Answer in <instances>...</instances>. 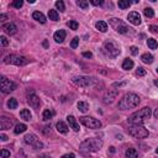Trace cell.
Masks as SVG:
<instances>
[{
    "mask_svg": "<svg viewBox=\"0 0 158 158\" xmlns=\"http://www.w3.org/2000/svg\"><path fill=\"white\" fill-rule=\"evenodd\" d=\"M6 19H7V15H5V14H1L0 15V22H4Z\"/></svg>",
    "mask_w": 158,
    "mask_h": 158,
    "instance_id": "47",
    "label": "cell"
},
{
    "mask_svg": "<svg viewBox=\"0 0 158 158\" xmlns=\"http://www.w3.org/2000/svg\"><path fill=\"white\" fill-rule=\"evenodd\" d=\"M67 121H68L69 127H70L73 131H75V132L79 131V123H78L77 118H75L73 115H68V116H67Z\"/></svg>",
    "mask_w": 158,
    "mask_h": 158,
    "instance_id": "15",
    "label": "cell"
},
{
    "mask_svg": "<svg viewBox=\"0 0 158 158\" xmlns=\"http://www.w3.org/2000/svg\"><path fill=\"white\" fill-rule=\"evenodd\" d=\"M151 114H152L151 107L146 106V107H143V109H141V110L133 112V114L128 117V122H130L131 125H142L147 118H149Z\"/></svg>",
    "mask_w": 158,
    "mask_h": 158,
    "instance_id": "3",
    "label": "cell"
},
{
    "mask_svg": "<svg viewBox=\"0 0 158 158\" xmlns=\"http://www.w3.org/2000/svg\"><path fill=\"white\" fill-rule=\"evenodd\" d=\"M110 25L118 32V33H128L130 32V27L125 23V22H122L120 19H111L110 20Z\"/></svg>",
    "mask_w": 158,
    "mask_h": 158,
    "instance_id": "8",
    "label": "cell"
},
{
    "mask_svg": "<svg viewBox=\"0 0 158 158\" xmlns=\"http://www.w3.org/2000/svg\"><path fill=\"white\" fill-rule=\"evenodd\" d=\"M53 115H54V112H53L51 109H46V110L43 111V114H42V118H43L44 121H48V120H51V118L53 117Z\"/></svg>",
    "mask_w": 158,
    "mask_h": 158,
    "instance_id": "25",
    "label": "cell"
},
{
    "mask_svg": "<svg viewBox=\"0 0 158 158\" xmlns=\"http://www.w3.org/2000/svg\"><path fill=\"white\" fill-rule=\"evenodd\" d=\"M130 49H131V53H132L133 56H137V54H138V48H137V47L132 46V47H131Z\"/></svg>",
    "mask_w": 158,
    "mask_h": 158,
    "instance_id": "43",
    "label": "cell"
},
{
    "mask_svg": "<svg viewBox=\"0 0 158 158\" xmlns=\"http://www.w3.org/2000/svg\"><path fill=\"white\" fill-rule=\"evenodd\" d=\"M154 85H156V86H158V79H156V80H154Z\"/></svg>",
    "mask_w": 158,
    "mask_h": 158,
    "instance_id": "52",
    "label": "cell"
},
{
    "mask_svg": "<svg viewBox=\"0 0 158 158\" xmlns=\"http://www.w3.org/2000/svg\"><path fill=\"white\" fill-rule=\"evenodd\" d=\"M65 31L64 30H58V31H56L54 32V35H53V38H54V41L57 42V43H62L64 40H65Z\"/></svg>",
    "mask_w": 158,
    "mask_h": 158,
    "instance_id": "17",
    "label": "cell"
},
{
    "mask_svg": "<svg viewBox=\"0 0 158 158\" xmlns=\"http://www.w3.org/2000/svg\"><path fill=\"white\" fill-rule=\"evenodd\" d=\"M104 48H105V51L109 53V56H111V57H116V56L120 54V49H118L112 42H110V41H106V42L104 43Z\"/></svg>",
    "mask_w": 158,
    "mask_h": 158,
    "instance_id": "12",
    "label": "cell"
},
{
    "mask_svg": "<svg viewBox=\"0 0 158 158\" xmlns=\"http://www.w3.org/2000/svg\"><path fill=\"white\" fill-rule=\"evenodd\" d=\"M102 146V141L101 138H98V137H93V138H88L85 141H83L80 144H79V149L81 152H98Z\"/></svg>",
    "mask_w": 158,
    "mask_h": 158,
    "instance_id": "2",
    "label": "cell"
},
{
    "mask_svg": "<svg viewBox=\"0 0 158 158\" xmlns=\"http://www.w3.org/2000/svg\"><path fill=\"white\" fill-rule=\"evenodd\" d=\"M90 4H93V5H95V6H98V5H102V4H104V1H98V0H91V1H90Z\"/></svg>",
    "mask_w": 158,
    "mask_h": 158,
    "instance_id": "44",
    "label": "cell"
},
{
    "mask_svg": "<svg viewBox=\"0 0 158 158\" xmlns=\"http://www.w3.org/2000/svg\"><path fill=\"white\" fill-rule=\"evenodd\" d=\"M95 27L96 30H99L100 32H106L107 31V23L105 21H98L95 23Z\"/></svg>",
    "mask_w": 158,
    "mask_h": 158,
    "instance_id": "22",
    "label": "cell"
},
{
    "mask_svg": "<svg viewBox=\"0 0 158 158\" xmlns=\"http://www.w3.org/2000/svg\"><path fill=\"white\" fill-rule=\"evenodd\" d=\"M77 5H78L79 7H81L83 10H86V9L89 7V2L85 1V0H78V1H77Z\"/></svg>",
    "mask_w": 158,
    "mask_h": 158,
    "instance_id": "33",
    "label": "cell"
},
{
    "mask_svg": "<svg viewBox=\"0 0 158 158\" xmlns=\"http://www.w3.org/2000/svg\"><path fill=\"white\" fill-rule=\"evenodd\" d=\"M83 56H84V57H86V58H91V56H93V54H91L90 52H84V53H83Z\"/></svg>",
    "mask_w": 158,
    "mask_h": 158,
    "instance_id": "48",
    "label": "cell"
},
{
    "mask_svg": "<svg viewBox=\"0 0 158 158\" xmlns=\"http://www.w3.org/2000/svg\"><path fill=\"white\" fill-rule=\"evenodd\" d=\"M156 153H157V154H158V147H157V149H156Z\"/></svg>",
    "mask_w": 158,
    "mask_h": 158,
    "instance_id": "53",
    "label": "cell"
},
{
    "mask_svg": "<svg viewBox=\"0 0 158 158\" xmlns=\"http://www.w3.org/2000/svg\"><path fill=\"white\" fill-rule=\"evenodd\" d=\"M7 157H10V151L2 148L1 149V158H7Z\"/></svg>",
    "mask_w": 158,
    "mask_h": 158,
    "instance_id": "40",
    "label": "cell"
},
{
    "mask_svg": "<svg viewBox=\"0 0 158 158\" xmlns=\"http://www.w3.org/2000/svg\"><path fill=\"white\" fill-rule=\"evenodd\" d=\"M141 102V99L137 94L135 93H127L125 94L120 101H118V109L120 110H131V109H135L138 106V104Z\"/></svg>",
    "mask_w": 158,
    "mask_h": 158,
    "instance_id": "1",
    "label": "cell"
},
{
    "mask_svg": "<svg viewBox=\"0 0 158 158\" xmlns=\"http://www.w3.org/2000/svg\"><path fill=\"white\" fill-rule=\"evenodd\" d=\"M127 131H128V135H131L135 138H146L149 135L148 130L144 128L142 125H131Z\"/></svg>",
    "mask_w": 158,
    "mask_h": 158,
    "instance_id": "5",
    "label": "cell"
},
{
    "mask_svg": "<svg viewBox=\"0 0 158 158\" xmlns=\"http://www.w3.org/2000/svg\"><path fill=\"white\" fill-rule=\"evenodd\" d=\"M23 141H25V143L31 144L35 149H38V148H42V147H43V143H42V142L37 138V136L33 135V133H27V135L23 137Z\"/></svg>",
    "mask_w": 158,
    "mask_h": 158,
    "instance_id": "9",
    "label": "cell"
},
{
    "mask_svg": "<svg viewBox=\"0 0 158 158\" xmlns=\"http://www.w3.org/2000/svg\"><path fill=\"white\" fill-rule=\"evenodd\" d=\"M74 153H67V154H63L60 158H74Z\"/></svg>",
    "mask_w": 158,
    "mask_h": 158,
    "instance_id": "45",
    "label": "cell"
},
{
    "mask_svg": "<svg viewBox=\"0 0 158 158\" xmlns=\"http://www.w3.org/2000/svg\"><path fill=\"white\" fill-rule=\"evenodd\" d=\"M32 17H33V20H36V21L40 22V23H44V22H46V16H44L41 11H33Z\"/></svg>",
    "mask_w": 158,
    "mask_h": 158,
    "instance_id": "19",
    "label": "cell"
},
{
    "mask_svg": "<svg viewBox=\"0 0 158 158\" xmlns=\"http://www.w3.org/2000/svg\"><path fill=\"white\" fill-rule=\"evenodd\" d=\"M22 5H23V1H22V0H15V1L12 2V6H14L15 9H20V7H22Z\"/></svg>",
    "mask_w": 158,
    "mask_h": 158,
    "instance_id": "37",
    "label": "cell"
},
{
    "mask_svg": "<svg viewBox=\"0 0 158 158\" xmlns=\"http://www.w3.org/2000/svg\"><path fill=\"white\" fill-rule=\"evenodd\" d=\"M0 138H1V141H4V142H5V141H7V136H6V135H4V133H1V135H0Z\"/></svg>",
    "mask_w": 158,
    "mask_h": 158,
    "instance_id": "49",
    "label": "cell"
},
{
    "mask_svg": "<svg viewBox=\"0 0 158 158\" xmlns=\"http://www.w3.org/2000/svg\"><path fill=\"white\" fill-rule=\"evenodd\" d=\"M153 115H154V117H156V118H158V107H157V109L154 110V112H153Z\"/></svg>",
    "mask_w": 158,
    "mask_h": 158,
    "instance_id": "50",
    "label": "cell"
},
{
    "mask_svg": "<svg viewBox=\"0 0 158 158\" xmlns=\"http://www.w3.org/2000/svg\"><path fill=\"white\" fill-rule=\"evenodd\" d=\"M48 131L51 132V126H44V127H43V133H44V135H47V133H48Z\"/></svg>",
    "mask_w": 158,
    "mask_h": 158,
    "instance_id": "46",
    "label": "cell"
},
{
    "mask_svg": "<svg viewBox=\"0 0 158 158\" xmlns=\"http://www.w3.org/2000/svg\"><path fill=\"white\" fill-rule=\"evenodd\" d=\"M149 31H151V32H153V33H158V26L151 25V26H149Z\"/></svg>",
    "mask_w": 158,
    "mask_h": 158,
    "instance_id": "42",
    "label": "cell"
},
{
    "mask_svg": "<svg viewBox=\"0 0 158 158\" xmlns=\"http://www.w3.org/2000/svg\"><path fill=\"white\" fill-rule=\"evenodd\" d=\"M138 157V152L135 148H128L126 151V158H137Z\"/></svg>",
    "mask_w": 158,
    "mask_h": 158,
    "instance_id": "28",
    "label": "cell"
},
{
    "mask_svg": "<svg viewBox=\"0 0 158 158\" xmlns=\"http://www.w3.org/2000/svg\"><path fill=\"white\" fill-rule=\"evenodd\" d=\"M157 73H158V68H157Z\"/></svg>",
    "mask_w": 158,
    "mask_h": 158,
    "instance_id": "54",
    "label": "cell"
},
{
    "mask_svg": "<svg viewBox=\"0 0 158 158\" xmlns=\"http://www.w3.org/2000/svg\"><path fill=\"white\" fill-rule=\"evenodd\" d=\"M27 102H28V105H30L31 107H33V109H37V107H40V105H41V100H40V98L35 94L33 90H28V91H27Z\"/></svg>",
    "mask_w": 158,
    "mask_h": 158,
    "instance_id": "11",
    "label": "cell"
},
{
    "mask_svg": "<svg viewBox=\"0 0 158 158\" xmlns=\"http://www.w3.org/2000/svg\"><path fill=\"white\" fill-rule=\"evenodd\" d=\"M133 65H135V63H133V60L130 59V58H126V59H123V62H122V69H125V70L132 69Z\"/></svg>",
    "mask_w": 158,
    "mask_h": 158,
    "instance_id": "21",
    "label": "cell"
},
{
    "mask_svg": "<svg viewBox=\"0 0 158 158\" xmlns=\"http://www.w3.org/2000/svg\"><path fill=\"white\" fill-rule=\"evenodd\" d=\"M68 26H69L72 30H77V28L79 27V23H78L75 20H70V21L68 22Z\"/></svg>",
    "mask_w": 158,
    "mask_h": 158,
    "instance_id": "36",
    "label": "cell"
},
{
    "mask_svg": "<svg viewBox=\"0 0 158 158\" xmlns=\"http://www.w3.org/2000/svg\"><path fill=\"white\" fill-rule=\"evenodd\" d=\"M72 83L78 85V86H83V88H89V86H94L96 84V79L94 77H86V75H77L72 78Z\"/></svg>",
    "mask_w": 158,
    "mask_h": 158,
    "instance_id": "4",
    "label": "cell"
},
{
    "mask_svg": "<svg viewBox=\"0 0 158 158\" xmlns=\"http://www.w3.org/2000/svg\"><path fill=\"white\" fill-rule=\"evenodd\" d=\"M77 106H78V109H79L81 112H86L88 109H89V105H88L85 101H79V102L77 104Z\"/></svg>",
    "mask_w": 158,
    "mask_h": 158,
    "instance_id": "31",
    "label": "cell"
},
{
    "mask_svg": "<svg viewBox=\"0 0 158 158\" xmlns=\"http://www.w3.org/2000/svg\"><path fill=\"white\" fill-rule=\"evenodd\" d=\"M0 42H1V46H7L9 44V41L5 36H0Z\"/></svg>",
    "mask_w": 158,
    "mask_h": 158,
    "instance_id": "41",
    "label": "cell"
},
{
    "mask_svg": "<svg viewBox=\"0 0 158 158\" xmlns=\"http://www.w3.org/2000/svg\"><path fill=\"white\" fill-rule=\"evenodd\" d=\"M141 60H142L143 63H146V64H151V63L153 62V56H152L151 53H143V54L141 56Z\"/></svg>",
    "mask_w": 158,
    "mask_h": 158,
    "instance_id": "23",
    "label": "cell"
},
{
    "mask_svg": "<svg viewBox=\"0 0 158 158\" xmlns=\"http://www.w3.org/2000/svg\"><path fill=\"white\" fill-rule=\"evenodd\" d=\"M117 95V90H111V91H109L105 96H104V102H112V100L115 99V96Z\"/></svg>",
    "mask_w": 158,
    "mask_h": 158,
    "instance_id": "20",
    "label": "cell"
},
{
    "mask_svg": "<svg viewBox=\"0 0 158 158\" xmlns=\"http://www.w3.org/2000/svg\"><path fill=\"white\" fill-rule=\"evenodd\" d=\"M56 128H57V131L59 133H63V135H65L68 132V130H69V127L67 126V123L63 122V121H58L57 125H56Z\"/></svg>",
    "mask_w": 158,
    "mask_h": 158,
    "instance_id": "18",
    "label": "cell"
},
{
    "mask_svg": "<svg viewBox=\"0 0 158 158\" xmlns=\"http://www.w3.org/2000/svg\"><path fill=\"white\" fill-rule=\"evenodd\" d=\"M20 116H21V118H23L25 121H30V120H31V117H32V115H31L30 110H27V109L21 110V111H20Z\"/></svg>",
    "mask_w": 158,
    "mask_h": 158,
    "instance_id": "24",
    "label": "cell"
},
{
    "mask_svg": "<svg viewBox=\"0 0 158 158\" xmlns=\"http://www.w3.org/2000/svg\"><path fill=\"white\" fill-rule=\"evenodd\" d=\"M127 20H128V22H131L132 25L138 26V25L141 23V15H139L137 11H132V12L128 14Z\"/></svg>",
    "mask_w": 158,
    "mask_h": 158,
    "instance_id": "13",
    "label": "cell"
},
{
    "mask_svg": "<svg viewBox=\"0 0 158 158\" xmlns=\"http://www.w3.org/2000/svg\"><path fill=\"white\" fill-rule=\"evenodd\" d=\"M80 122L85 127L93 128V130H96V128H100L101 127V121L98 120V118L90 117V116H83V117H80Z\"/></svg>",
    "mask_w": 158,
    "mask_h": 158,
    "instance_id": "7",
    "label": "cell"
},
{
    "mask_svg": "<svg viewBox=\"0 0 158 158\" xmlns=\"http://www.w3.org/2000/svg\"><path fill=\"white\" fill-rule=\"evenodd\" d=\"M26 128H27V126H26L25 123H17V125L15 126V128H14V132H15L16 135H20V133L25 132Z\"/></svg>",
    "mask_w": 158,
    "mask_h": 158,
    "instance_id": "26",
    "label": "cell"
},
{
    "mask_svg": "<svg viewBox=\"0 0 158 158\" xmlns=\"http://www.w3.org/2000/svg\"><path fill=\"white\" fill-rule=\"evenodd\" d=\"M56 7H57L59 11H64V10H65L64 2H63L62 0H58V1H56Z\"/></svg>",
    "mask_w": 158,
    "mask_h": 158,
    "instance_id": "35",
    "label": "cell"
},
{
    "mask_svg": "<svg viewBox=\"0 0 158 158\" xmlns=\"http://www.w3.org/2000/svg\"><path fill=\"white\" fill-rule=\"evenodd\" d=\"M38 158H51L48 154H42V156H38Z\"/></svg>",
    "mask_w": 158,
    "mask_h": 158,
    "instance_id": "51",
    "label": "cell"
},
{
    "mask_svg": "<svg viewBox=\"0 0 158 158\" xmlns=\"http://www.w3.org/2000/svg\"><path fill=\"white\" fill-rule=\"evenodd\" d=\"M147 46H148V48H151V49H156V48L158 47V42H157L154 38H148V40H147Z\"/></svg>",
    "mask_w": 158,
    "mask_h": 158,
    "instance_id": "30",
    "label": "cell"
},
{
    "mask_svg": "<svg viewBox=\"0 0 158 158\" xmlns=\"http://www.w3.org/2000/svg\"><path fill=\"white\" fill-rule=\"evenodd\" d=\"M14 122L10 117H6V116H1L0 117V128L4 131V130H10L12 127Z\"/></svg>",
    "mask_w": 158,
    "mask_h": 158,
    "instance_id": "14",
    "label": "cell"
},
{
    "mask_svg": "<svg viewBox=\"0 0 158 158\" xmlns=\"http://www.w3.org/2000/svg\"><path fill=\"white\" fill-rule=\"evenodd\" d=\"M143 14H144L146 17H153V16H154V11H153L152 7H146V9L143 10Z\"/></svg>",
    "mask_w": 158,
    "mask_h": 158,
    "instance_id": "34",
    "label": "cell"
},
{
    "mask_svg": "<svg viewBox=\"0 0 158 158\" xmlns=\"http://www.w3.org/2000/svg\"><path fill=\"white\" fill-rule=\"evenodd\" d=\"M48 17L52 21H58L59 20V14H58L57 10H49L48 11Z\"/></svg>",
    "mask_w": 158,
    "mask_h": 158,
    "instance_id": "27",
    "label": "cell"
},
{
    "mask_svg": "<svg viewBox=\"0 0 158 158\" xmlns=\"http://www.w3.org/2000/svg\"><path fill=\"white\" fill-rule=\"evenodd\" d=\"M2 30H4V31H5V33H7V35H15V33H16V31H17V27H16V25H15V23L10 22V23L4 25V26H2Z\"/></svg>",
    "mask_w": 158,
    "mask_h": 158,
    "instance_id": "16",
    "label": "cell"
},
{
    "mask_svg": "<svg viewBox=\"0 0 158 158\" xmlns=\"http://www.w3.org/2000/svg\"><path fill=\"white\" fill-rule=\"evenodd\" d=\"M7 107H9V109H11V110L16 109V107H17V100H16L15 98L9 99V101H7Z\"/></svg>",
    "mask_w": 158,
    "mask_h": 158,
    "instance_id": "32",
    "label": "cell"
},
{
    "mask_svg": "<svg viewBox=\"0 0 158 158\" xmlns=\"http://www.w3.org/2000/svg\"><path fill=\"white\" fill-rule=\"evenodd\" d=\"M117 5H118L120 9L125 10V9H128V7L131 6V2H130L128 0H120V1L117 2Z\"/></svg>",
    "mask_w": 158,
    "mask_h": 158,
    "instance_id": "29",
    "label": "cell"
},
{
    "mask_svg": "<svg viewBox=\"0 0 158 158\" xmlns=\"http://www.w3.org/2000/svg\"><path fill=\"white\" fill-rule=\"evenodd\" d=\"M136 74H137L138 77H143V75H146V69H144V68H142V67H138V68H137Z\"/></svg>",
    "mask_w": 158,
    "mask_h": 158,
    "instance_id": "38",
    "label": "cell"
},
{
    "mask_svg": "<svg viewBox=\"0 0 158 158\" xmlns=\"http://www.w3.org/2000/svg\"><path fill=\"white\" fill-rule=\"evenodd\" d=\"M15 88H16V85H15V83H14V81H11V80L6 79L5 77H1L0 89H1V91H2L4 94H7V93H10V91L15 90Z\"/></svg>",
    "mask_w": 158,
    "mask_h": 158,
    "instance_id": "10",
    "label": "cell"
},
{
    "mask_svg": "<svg viewBox=\"0 0 158 158\" xmlns=\"http://www.w3.org/2000/svg\"><path fill=\"white\" fill-rule=\"evenodd\" d=\"M27 58L19 54H9L4 58L5 64H14V65H25L27 63Z\"/></svg>",
    "mask_w": 158,
    "mask_h": 158,
    "instance_id": "6",
    "label": "cell"
},
{
    "mask_svg": "<svg viewBox=\"0 0 158 158\" xmlns=\"http://www.w3.org/2000/svg\"><path fill=\"white\" fill-rule=\"evenodd\" d=\"M78 43H79V38H78V37H74L73 41L70 42V47H72V48H77V47H78Z\"/></svg>",
    "mask_w": 158,
    "mask_h": 158,
    "instance_id": "39",
    "label": "cell"
}]
</instances>
